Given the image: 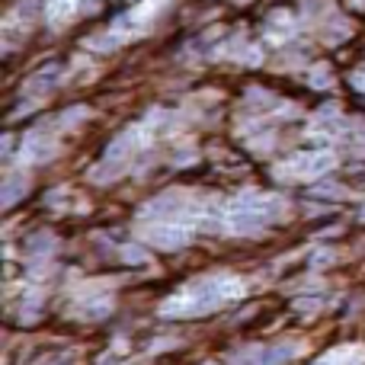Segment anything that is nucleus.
I'll use <instances>...</instances> for the list:
<instances>
[{
    "instance_id": "nucleus-1",
    "label": "nucleus",
    "mask_w": 365,
    "mask_h": 365,
    "mask_svg": "<svg viewBox=\"0 0 365 365\" xmlns=\"http://www.w3.org/2000/svg\"><path fill=\"white\" fill-rule=\"evenodd\" d=\"M151 244L154 247H164V250H177V247L186 244V234L177 231V227L160 225V227H154V231H151Z\"/></svg>"
},
{
    "instance_id": "nucleus-2",
    "label": "nucleus",
    "mask_w": 365,
    "mask_h": 365,
    "mask_svg": "<svg viewBox=\"0 0 365 365\" xmlns=\"http://www.w3.org/2000/svg\"><path fill=\"white\" fill-rule=\"evenodd\" d=\"M292 356H295V346H289V343L285 346H272L263 353V365H285Z\"/></svg>"
},
{
    "instance_id": "nucleus-3",
    "label": "nucleus",
    "mask_w": 365,
    "mask_h": 365,
    "mask_svg": "<svg viewBox=\"0 0 365 365\" xmlns=\"http://www.w3.org/2000/svg\"><path fill=\"white\" fill-rule=\"evenodd\" d=\"M263 225V215L259 212H240L231 218V227L234 231H247V227H259Z\"/></svg>"
},
{
    "instance_id": "nucleus-4",
    "label": "nucleus",
    "mask_w": 365,
    "mask_h": 365,
    "mask_svg": "<svg viewBox=\"0 0 365 365\" xmlns=\"http://www.w3.org/2000/svg\"><path fill=\"white\" fill-rule=\"evenodd\" d=\"M23 192V186H19V180H10L6 182V192H4V205H13V199Z\"/></svg>"
},
{
    "instance_id": "nucleus-5",
    "label": "nucleus",
    "mask_w": 365,
    "mask_h": 365,
    "mask_svg": "<svg viewBox=\"0 0 365 365\" xmlns=\"http://www.w3.org/2000/svg\"><path fill=\"white\" fill-rule=\"evenodd\" d=\"M125 259H135V263H145V250H141V247H125Z\"/></svg>"
},
{
    "instance_id": "nucleus-6",
    "label": "nucleus",
    "mask_w": 365,
    "mask_h": 365,
    "mask_svg": "<svg viewBox=\"0 0 365 365\" xmlns=\"http://www.w3.org/2000/svg\"><path fill=\"white\" fill-rule=\"evenodd\" d=\"M298 311H321V298H311V302H298Z\"/></svg>"
}]
</instances>
